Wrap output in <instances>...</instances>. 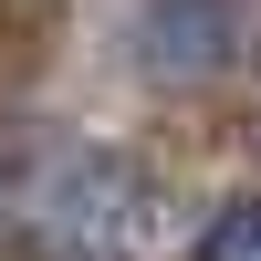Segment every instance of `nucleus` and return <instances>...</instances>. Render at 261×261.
Listing matches in <instances>:
<instances>
[{
	"mask_svg": "<svg viewBox=\"0 0 261 261\" xmlns=\"http://www.w3.org/2000/svg\"><path fill=\"white\" fill-rule=\"evenodd\" d=\"M199 261H261V199L220 209V220H209V241H199Z\"/></svg>",
	"mask_w": 261,
	"mask_h": 261,
	"instance_id": "obj_2",
	"label": "nucleus"
},
{
	"mask_svg": "<svg viewBox=\"0 0 261 261\" xmlns=\"http://www.w3.org/2000/svg\"><path fill=\"white\" fill-rule=\"evenodd\" d=\"M146 230H157V188H146L136 157L115 146H84L53 178L21 199V251L32 261H136Z\"/></svg>",
	"mask_w": 261,
	"mask_h": 261,
	"instance_id": "obj_1",
	"label": "nucleus"
}]
</instances>
